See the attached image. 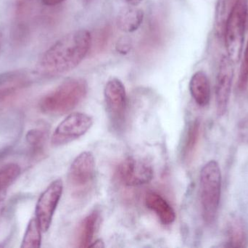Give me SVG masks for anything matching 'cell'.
Masks as SVG:
<instances>
[{
    "label": "cell",
    "mask_w": 248,
    "mask_h": 248,
    "mask_svg": "<svg viewBox=\"0 0 248 248\" xmlns=\"http://www.w3.org/2000/svg\"><path fill=\"white\" fill-rule=\"evenodd\" d=\"M91 45L89 31L78 29L69 32L45 51L36 66L37 72L55 76L72 71L82 62Z\"/></svg>",
    "instance_id": "1"
},
{
    "label": "cell",
    "mask_w": 248,
    "mask_h": 248,
    "mask_svg": "<svg viewBox=\"0 0 248 248\" xmlns=\"http://www.w3.org/2000/svg\"><path fill=\"white\" fill-rule=\"evenodd\" d=\"M87 93L88 84L84 79H68L42 98L39 102V109L45 115H65L78 106Z\"/></svg>",
    "instance_id": "2"
},
{
    "label": "cell",
    "mask_w": 248,
    "mask_h": 248,
    "mask_svg": "<svg viewBox=\"0 0 248 248\" xmlns=\"http://www.w3.org/2000/svg\"><path fill=\"white\" fill-rule=\"evenodd\" d=\"M221 192V173L215 160L208 162L200 173V198L202 215L207 224H212L219 207Z\"/></svg>",
    "instance_id": "3"
},
{
    "label": "cell",
    "mask_w": 248,
    "mask_h": 248,
    "mask_svg": "<svg viewBox=\"0 0 248 248\" xmlns=\"http://www.w3.org/2000/svg\"><path fill=\"white\" fill-rule=\"evenodd\" d=\"M248 16V0H237L229 13L224 29L227 56L233 63L240 61L243 53Z\"/></svg>",
    "instance_id": "4"
},
{
    "label": "cell",
    "mask_w": 248,
    "mask_h": 248,
    "mask_svg": "<svg viewBox=\"0 0 248 248\" xmlns=\"http://www.w3.org/2000/svg\"><path fill=\"white\" fill-rule=\"evenodd\" d=\"M105 104L110 125L116 132L123 130L126 119L127 99L125 86L119 79L111 78L104 89Z\"/></svg>",
    "instance_id": "5"
},
{
    "label": "cell",
    "mask_w": 248,
    "mask_h": 248,
    "mask_svg": "<svg viewBox=\"0 0 248 248\" xmlns=\"http://www.w3.org/2000/svg\"><path fill=\"white\" fill-rule=\"evenodd\" d=\"M96 176V162L94 154L84 151L78 154L70 166L68 181L71 189L77 196L90 190Z\"/></svg>",
    "instance_id": "6"
},
{
    "label": "cell",
    "mask_w": 248,
    "mask_h": 248,
    "mask_svg": "<svg viewBox=\"0 0 248 248\" xmlns=\"http://www.w3.org/2000/svg\"><path fill=\"white\" fill-rule=\"evenodd\" d=\"M93 118L87 114H70L57 126L51 137L53 147H61L85 135L93 127Z\"/></svg>",
    "instance_id": "7"
},
{
    "label": "cell",
    "mask_w": 248,
    "mask_h": 248,
    "mask_svg": "<svg viewBox=\"0 0 248 248\" xmlns=\"http://www.w3.org/2000/svg\"><path fill=\"white\" fill-rule=\"evenodd\" d=\"M116 175L124 186L136 187L150 183L154 176V170L145 160L128 157L119 165Z\"/></svg>",
    "instance_id": "8"
},
{
    "label": "cell",
    "mask_w": 248,
    "mask_h": 248,
    "mask_svg": "<svg viewBox=\"0 0 248 248\" xmlns=\"http://www.w3.org/2000/svg\"><path fill=\"white\" fill-rule=\"evenodd\" d=\"M63 192V183L61 179L53 181L36 202V218L42 229V232H46L52 224L54 214L59 204Z\"/></svg>",
    "instance_id": "9"
},
{
    "label": "cell",
    "mask_w": 248,
    "mask_h": 248,
    "mask_svg": "<svg viewBox=\"0 0 248 248\" xmlns=\"http://www.w3.org/2000/svg\"><path fill=\"white\" fill-rule=\"evenodd\" d=\"M233 64L227 55H224L220 61L216 83V101L217 114L219 116H222L227 112L230 102L234 77Z\"/></svg>",
    "instance_id": "10"
},
{
    "label": "cell",
    "mask_w": 248,
    "mask_h": 248,
    "mask_svg": "<svg viewBox=\"0 0 248 248\" xmlns=\"http://www.w3.org/2000/svg\"><path fill=\"white\" fill-rule=\"evenodd\" d=\"M29 79L24 71H14L0 75V105L17 96L29 84Z\"/></svg>",
    "instance_id": "11"
},
{
    "label": "cell",
    "mask_w": 248,
    "mask_h": 248,
    "mask_svg": "<svg viewBox=\"0 0 248 248\" xmlns=\"http://www.w3.org/2000/svg\"><path fill=\"white\" fill-rule=\"evenodd\" d=\"M146 206L155 213L163 225H170L176 220L174 210L167 200L156 192H150L145 197Z\"/></svg>",
    "instance_id": "12"
},
{
    "label": "cell",
    "mask_w": 248,
    "mask_h": 248,
    "mask_svg": "<svg viewBox=\"0 0 248 248\" xmlns=\"http://www.w3.org/2000/svg\"><path fill=\"white\" fill-rule=\"evenodd\" d=\"M189 87L191 96L198 106L205 107L209 104L211 85L208 76L204 71H197L192 75Z\"/></svg>",
    "instance_id": "13"
},
{
    "label": "cell",
    "mask_w": 248,
    "mask_h": 248,
    "mask_svg": "<svg viewBox=\"0 0 248 248\" xmlns=\"http://www.w3.org/2000/svg\"><path fill=\"white\" fill-rule=\"evenodd\" d=\"M144 16L141 9L128 5L122 9L118 15V27L127 33L135 32L142 23Z\"/></svg>",
    "instance_id": "14"
},
{
    "label": "cell",
    "mask_w": 248,
    "mask_h": 248,
    "mask_svg": "<svg viewBox=\"0 0 248 248\" xmlns=\"http://www.w3.org/2000/svg\"><path fill=\"white\" fill-rule=\"evenodd\" d=\"M100 212L94 210L83 220L78 231V247L89 248L98 227Z\"/></svg>",
    "instance_id": "15"
},
{
    "label": "cell",
    "mask_w": 248,
    "mask_h": 248,
    "mask_svg": "<svg viewBox=\"0 0 248 248\" xmlns=\"http://www.w3.org/2000/svg\"><path fill=\"white\" fill-rule=\"evenodd\" d=\"M229 246L245 248L247 246L248 234L246 226L240 218H233L229 224Z\"/></svg>",
    "instance_id": "16"
},
{
    "label": "cell",
    "mask_w": 248,
    "mask_h": 248,
    "mask_svg": "<svg viewBox=\"0 0 248 248\" xmlns=\"http://www.w3.org/2000/svg\"><path fill=\"white\" fill-rule=\"evenodd\" d=\"M201 119H196L189 125L183 149V157L185 161H189L195 154L201 135Z\"/></svg>",
    "instance_id": "17"
},
{
    "label": "cell",
    "mask_w": 248,
    "mask_h": 248,
    "mask_svg": "<svg viewBox=\"0 0 248 248\" xmlns=\"http://www.w3.org/2000/svg\"><path fill=\"white\" fill-rule=\"evenodd\" d=\"M42 229L36 217L32 218L28 224L20 247L40 248L42 244Z\"/></svg>",
    "instance_id": "18"
},
{
    "label": "cell",
    "mask_w": 248,
    "mask_h": 248,
    "mask_svg": "<svg viewBox=\"0 0 248 248\" xmlns=\"http://www.w3.org/2000/svg\"><path fill=\"white\" fill-rule=\"evenodd\" d=\"M20 166L16 163H10L0 168V189L7 190L17 180L20 174Z\"/></svg>",
    "instance_id": "19"
},
{
    "label": "cell",
    "mask_w": 248,
    "mask_h": 248,
    "mask_svg": "<svg viewBox=\"0 0 248 248\" xmlns=\"http://www.w3.org/2000/svg\"><path fill=\"white\" fill-rule=\"evenodd\" d=\"M45 138L46 135L45 131L39 129L31 130L26 135L28 144H30L33 149L36 151H40V150L42 149L45 144Z\"/></svg>",
    "instance_id": "20"
},
{
    "label": "cell",
    "mask_w": 248,
    "mask_h": 248,
    "mask_svg": "<svg viewBox=\"0 0 248 248\" xmlns=\"http://www.w3.org/2000/svg\"><path fill=\"white\" fill-rule=\"evenodd\" d=\"M248 85V42L245 50L243 57V64L240 68V75H239L238 88L241 91H244L247 89Z\"/></svg>",
    "instance_id": "21"
},
{
    "label": "cell",
    "mask_w": 248,
    "mask_h": 248,
    "mask_svg": "<svg viewBox=\"0 0 248 248\" xmlns=\"http://www.w3.org/2000/svg\"><path fill=\"white\" fill-rule=\"evenodd\" d=\"M133 42L131 37L123 36L116 42V50L121 55H127L132 49Z\"/></svg>",
    "instance_id": "22"
},
{
    "label": "cell",
    "mask_w": 248,
    "mask_h": 248,
    "mask_svg": "<svg viewBox=\"0 0 248 248\" xmlns=\"http://www.w3.org/2000/svg\"><path fill=\"white\" fill-rule=\"evenodd\" d=\"M239 132L240 138L246 142H248V118L243 119L239 125Z\"/></svg>",
    "instance_id": "23"
},
{
    "label": "cell",
    "mask_w": 248,
    "mask_h": 248,
    "mask_svg": "<svg viewBox=\"0 0 248 248\" xmlns=\"http://www.w3.org/2000/svg\"><path fill=\"white\" fill-rule=\"evenodd\" d=\"M7 190L0 189V228L4 217V210H5V199Z\"/></svg>",
    "instance_id": "24"
},
{
    "label": "cell",
    "mask_w": 248,
    "mask_h": 248,
    "mask_svg": "<svg viewBox=\"0 0 248 248\" xmlns=\"http://www.w3.org/2000/svg\"><path fill=\"white\" fill-rule=\"evenodd\" d=\"M65 0H42V3L48 7H53L64 2Z\"/></svg>",
    "instance_id": "25"
},
{
    "label": "cell",
    "mask_w": 248,
    "mask_h": 248,
    "mask_svg": "<svg viewBox=\"0 0 248 248\" xmlns=\"http://www.w3.org/2000/svg\"><path fill=\"white\" fill-rule=\"evenodd\" d=\"M90 248H105L104 243H103L102 240H97L92 243V244L90 246ZM89 247V248H90Z\"/></svg>",
    "instance_id": "26"
},
{
    "label": "cell",
    "mask_w": 248,
    "mask_h": 248,
    "mask_svg": "<svg viewBox=\"0 0 248 248\" xmlns=\"http://www.w3.org/2000/svg\"><path fill=\"white\" fill-rule=\"evenodd\" d=\"M125 1L128 5L137 7V5H139L141 2L142 0H125Z\"/></svg>",
    "instance_id": "27"
},
{
    "label": "cell",
    "mask_w": 248,
    "mask_h": 248,
    "mask_svg": "<svg viewBox=\"0 0 248 248\" xmlns=\"http://www.w3.org/2000/svg\"><path fill=\"white\" fill-rule=\"evenodd\" d=\"M3 42V35L1 32H0V50H1V46H2Z\"/></svg>",
    "instance_id": "28"
},
{
    "label": "cell",
    "mask_w": 248,
    "mask_h": 248,
    "mask_svg": "<svg viewBox=\"0 0 248 248\" xmlns=\"http://www.w3.org/2000/svg\"><path fill=\"white\" fill-rule=\"evenodd\" d=\"M81 1H83V2L84 3V4H90V3H91L92 1H93V0H81Z\"/></svg>",
    "instance_id": "29"
}]
</instances>
